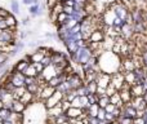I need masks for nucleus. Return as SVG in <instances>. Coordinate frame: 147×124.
<instances>
[{
  "mask_svg": "<svg viewBox=\"0 0 147 124\" xmlns=\"http://www.w3.org/2000/svg\"><path fill=\"white\" fill-rule=\"evenodd\" d=\"M8 60H9V54L5 53V52H1L0 53V66H4L8 62Z\"/></svg>",
  "mask_w": 147,
  "mask_h": 124,
  "instance_id": "17",
  "label": "nucleus"
},
{
  "mask_svg": "<svg viewBox=\"0 0 147 124\" xmlns=\"http://www.w3.org/2000/svg\"><path fill=\"white\" fill-rule=\"evenodd\" d=\"M26 92V85H21V87H16L14 89H13L12 94H13V98L14 100H20V97L22 96L23 93Z\"/></svg>",
  "mask_w": 147,
  "mask_h": 124,
  "instance_id": "12",
  "label": "nucleus"
},
{
  "mask_svg": "<svg viewBox=\"0 0 147 124\" xmlns=\"http://www.w3.org/2000/svg\"><path fill=\"white\" fill-rule=\"evenodd\" d=\"M96 94H98L99 97H101V96H105V94H106V88H102V87H98V85H97Z\"/></svg>",
  "mask_w": 147,
  "mask_h": 124,
  "instance_id": "29",
  "label": "nucleus"
},
{
  "mask_svg": "<svg viewBox=\"0 0 147 124\" xmlns=\"http://www.w3.org/2000/svg\"><path fill=\"white\" fill-rule=\"evenodd\" d=\"M146 123V119L145 118H134L133 119V124H145Z\"/></svg>",
  "mask_w": 147,
  "mask_h": 124,
  "instance_id": "31",
  "label": "nucleus"
},
{
  "mask_svg": "<svg viewBox=\"0 0 147 124\" xmlns=\"http://www.w3.org/2000/svg\"><path fill=\"white\" fill-rule=\"evenodd\" d=\"M106 124H117V123H116V120H115V122H106Z\"/></svg>",
  "mask_w": 147,
  "mask_h": 124,
  "instance_id": "37",
  "label": "nucleus"
},
{
  "mask_svg": "<svg viewBox=\"0 0 147 124\" xmlns=\"http://www.w3.org/2000/svg\"><path fill=\"white\" fill-rule=\"evenodd\" d=\"M23 75H25V76H32V78H36L39 74H38V71L35 70V67H34L32 63H30V65H28L27 67L25 68V71H23Z\"/></svg>",
  "mask_w": 147,
  "mask_h": 124,
  "instance_id": "11",
  "label": "nucleus"
},
{
  "mask_svg": "<svg viewBox=\"0 0 147 124\" xmlns=\"http://www.w3.org/2000/svg\"><path fill=\"white\" fill-rule=\"evenodd\" d=\"M97 104H98L99 107L105 109V107H106V105L110 104V97L107 96V94H105V96H101V97L98 98V101H97Z\"/></svg>",
  "mask_w": 147,
  "mask_h": 124,
  "instance_id": "13",
  "label": "nucleus"
},
{
  "mask_svg": "<svg viewBox=\"0 0 147 124\" xmlns=\"http://www.w3.org/2000/svg\"><path fill=\"white\" fill-rule=\"evenodd\" d=\"M62 12H65L66 14L71 16L74 12H75V9H74V7H69V5H63V9H62Z\"/></svg>",
  "mask_w": 147,
  "mask_h": 124,
  "instance_id": "26",
  "label": "nucleus"
},
{
  "mask_svg": "<svg viewBox=\"0 0 147 124\" xmlns=\"http://www.w3.org/2000/svg\"><path fill=\"white\" fill-rule=\"evenodd\" d=\"M21 23H22V25H25V26H27V25H30V20H28V18H25V20L21 21Z\"/></svg>",
  "mask_w": 147,
  "mask_h": 124,
  "instance_id": "34",
  "label": "nucleus"
},
{
  "mask_svg": "<svg viewBox=\"0 0 147 124\" xmlns=\"http://www.w3.org/2000/svg\"><path fill=\"white\" fill-rule=\"evenodd\" d=\"M0 124H3V120L1 119H0Z\"/></svg>",
  "mask_w": 147,
  "mask_h": 124,
  "instance_id": "40",
  "label": "nucleus"
},
{
  "mask_svg": "<svg viewBox=\"0 0 147 124\" xmlns=\"http://www.w3.org/2000/svg\"><path fill=\"white\" fill-rule=\"evenodd\" d=\"M72 1H75V0H72Z\"/></svg>",
  "mask_w": 147,
  "mask_h": 124,
  "instance_id": "43",
  "label": "nucleus"
},
{
  "mask_svg": "<svg viewBox=\"0 0 147 124\" xmlns=\"http://www.w3.org/2000/svg\"><path fill=\"white\" fill-rule=\"evenodd\" d=\"M10 110L7 109V107H3V109H0V119L1 120H8L9 119V115H10Z\"/></svg>",
  "mask_w": 147,
  "mask_h": 124,
  "instance_id": "16",
  "label": "nucleus"
},
{
  "mask_svg": "<svg viewBox=\"0 0 147 124\" xmlns=\"http://www.w3.org/2000/svg\"><path fill=\"white\" fill-rule=\"evenodd\" d=\"M85 87H86V91H88V94L89 93H90V94H96V91H97V83H96V80L88 83Z\"/></svg>",
  "mask_w": 147,
  "mask_h": 124,
  "instance_id": "15",
  "label": "nucleus"
},
{
  "mask_svg": "<svg viewBox=\"0 0 147 124\" xmlns=\"http://www.w3.org/2000/svg\"><path fill=\"white\" fill-rule=\"evenodd\" d=\"M105 38H106V34H105L102 30H97L96 28L94 31H92V34H90L88 40L94 41V43H102V41L105 40Z\"/></svg>",
  "mask_w": 147,
  "mask_h": 124,
  "instance_id": "4",
  "label": "nucleus"
},
{
  "mask_svg": "<svg viewBox=\"0 0 147 124\" xmlns=\"http://www.w3.org/2000/svg\"><path fill=\"white\" fill-rule=\"evenodd\" d=\"M54 92H56V88H54V87H51V85H48V84H47L45 87H43L40 94H39V100H40V102H44L47 98H49Z\"/></svg>",
  "mask_w": 147,
  "mask_h": 124,
  "instance_id": "3",
  "label": "nucleus"
},
{
  "mask_svg": "<svg viewBox=\"0 0 147 124\" xmlns=\"http://www.w3.org/2000/svg\"><path fill=\"white\" fill-rule=\"evenodd\" d=\"M81 112H83V109H79V107H70L69 110H66L65 111V114H66L67 118H75V119H78L79 117L81 115Z\"/></svg>",
  "mask_w": 147,
  "mask_h": 124,
  "instance_id": "8",
  "label": "nucleus"
},
{
  "mask_svg": "<svg viewBox=\"0 0 147 124\" xmlns=\"http://www.w3.org/2000/svg\"><path fill=\"white\" fill-rule=\"evenodd\" d=\"M116 123L117 124H133V118L120 115L119 118H116Z\"/></svg>",
  "mask_w": 147,
  "mask_h": 124,
  "instance_id": "14",
  "label": "nucleus"
},
{
  "mask_svg": "<svg viewBox=\"0 0 147 124\" xmlns=\"http://www.w3.org/2000/svg\"><path fill=\"white\" fill-rule=\"evenodd\" d=\"M61 107H62V110H63V112H65V111H66V110H69L70 107H71V102H70V101H67V100H65V98H62Z\"/></svg>",
  "mask_w": 147,
  "mask_h": 124,
  "instance_id": "20",
  "label": "nucleus"
},
{
  "mask_svg": "<svg viewBox=\"0 0 147 124\" xmlns=\"http://www.w3.org/2000/svg\"><path fill=\"white\" fill-rule=\"evenodd\" d=\"M145 124H147V120H146V123H145Z\"/></svg>",
  "mask_w": 147,
  "mask_h": 124,
  "instance_id": "42",
  "label": "nucleus"
},
{
  "mask_svg": "<svg viewBox=\"0 0 147 124\" xmlns=\"http://www.w3.org/2000/svg\"><path fill=\"white\" fill-rule=\"evenodd\" d=\"M62 124H71V123H70V122H69V120H66V122H63V123H62Z\"/></svg>",
  "mask_w": 147,
  "mask_h": 124,
  "instance_id": "38",
  "label": "nucleus"
},
{
  "mask_svg": "<svg viewBox=\"0 0 147 124\" xmlns=\"http://www.w3.org/2000/svg\"><path fill=\"white\" fill-rule=\"evenodd\" d=\"M57 3H58V0H48V1H47V5H48V8H49V10L52 9V8L54 7V5L57 4Z\"/></svg>",
  "mask_w": 147,
  "mask_h": 124,
  "instance_id": "32",
  "label": "nucleus"
},
{
  "mask_svg": "<svg viewBox=\"0 0 147 124\" xmlns=\"http://www.w3.org/2000/svg\"><path fill=\"white\" fill-rule=\"evenodd\" d=\"M63 5H69V7H74L75 5V1H72V0H66L65 3H62Z\"/></svg>",
  "mask_w": 147,
  "mask_h": 124,
  "instance_id": "33",
  "label": "nucleus"
},
{
  "mask_svg": "<svg viewBox=\"0 0 147 124\" xmlns=\"http://www.w3.org/2000/svg\"><path fill=\"white\" fill-rule=\"evenodd\" d=\"M34 65V67H35V70L38 71V74H40L41 71L44 70V65L41 62H31Z\"/></svg>",
  "mask_w": 147,
  "mask_h": 124,
  "instance_id": "24",
  "label": "nucleus"
},
{
  "mask_svg": "<svg viewBox=\"0 0 147 124\" xmlns=\"http://www.w3.org/2000/svg\"><path fill=\"white\" fill-rule=\"evenodd\" d=\"M115 107H116V106H115L114 104H111V102H110V104L106 105V107H105V111H106V112H112L115 110Z\"/></svg>",
  "mask_w": 147,
  "mask_h": 124,
  "instance_id": "30",
  "label": "nucleus"
},
{
  "mask_svg": "<svg viewBox=\"0 0 147 124\" xmlns=\"http://www.w3.org/2000/svg\"><path fill=\"white\" fill-rule=\"evenodd\" d=\"M145 94H147V88H146V91H145Z\"/></svg>",
  "mask_w": 147,
  "mask_h": 124,
  "instance_id": "39",
  "label": "nucleus"
},
{
  "mask_svg": "<svg viewBox=\"0 0 147 124\" xmlns=\"http://www.w3.org/2000/svg\"><path fill=\"white\" fill-rule=\"evenodd\" d=\"M27 106H26L23 102H21L20 100H13L12 102V107H10V111L13 112H20V114H23L26 111Z\"/></svg>",
  "mask_w": 147,
  "mask_h": 124,
  "instance_id": "6",
  "label": "nucleus"
},
{
  "mask_svg": "<svg viewBox=\"0 0 147 124\" xmlns=\"http://www.w3.org/2000/svg\"><path fill=\"white\" fill-rule=\"evenodd\" d=\"M110 102H111V104H114L116 107H120V109H121V107L124 106V102H123V101H121V98H120L119 91H117L116 93H114L112 96H110Z\"/></svg>",
  "mask_w": 147,
  "mask_h": 124,
  "instance_id": "10",
  "label": "nucleus"
},
{
  "mask_svg": "<svg viewBox=\"0 0 147 124\" xmlns=\"http://www.w3.org/2000/svg\"><path fill=\"white\" fill-rule=\"evenodd\" d=\"M71 106L72 107H79V109H81V104H80V97L76 96L75 98L71 101Z\"/></svg>",
  "mask_w": 147,
  "mask_h": 124,
  "instance_id": "25",
  "label": "nucleus"
},
{
  "mask_svg": "<svg viewBox=\"0 0 147 124\" xmlns=\"http://www.w3.org/2000/svg\"><path fill=\"white\" fill-rule=\"evenodd\" d=\"M130 93H132L133 97L143 96V94H145V87H143V84H134V85H130Z\"/></svg>",
  "mask_w": 147,
  "mask_h": 124,
  "instance_id": "7",
  "label": "nucleus"
},
{
  "mask_svg": "<svg viewBox=\"0 0 147 124\" xmlns=\"http://www.w3.org/2000/svg\"><path fill=\"white\" fill-rule=\"evenodd\" d=\"M116 92H117V89L115 88V87L112 85V84H109V85H107V88H106V94H107L109 97H110V96H112L114 93H116Z\"/></svg>",
  "mask_w": 147,
  "mask_h": 124,
  "instance_id": "19",
  "label": "nucleus"
},
{
  "mask_svg": "<svg viewBox=\"0 0 147 124\" xmlns=\"http://www.w3.org/2000/svg\"><path fill=\"white\" fill-rule=\"evenodd\" d=\"M23 3L25 4H35V3H38V0H23Z\"/></svg>",
  "mask_w": 147,
  "mask_h": 124,
  "instance_id": "35",
  "label": "nucleus"
},
{
  "mask_svg": "<svg viewBox=\"0 0 147 124\" xmlns=\"http://www.w3.org/2000/svg\"><path fill=\"white\" fill-rule=\"evenodd\" d=\"M30 13H31V14H34V16H35V14H40V12H39V4H38V3H35L34 5H31V7H30Z\"/></svg>",
  "mask_w": 147,
  "mask_h": 124,
  "instance_id": "21",
  "label": "nucleus"
},
{
  "mask_svg": "<svg viewBox=\"0 0 147 124\" xmlns=\"http://www.w3.org/2000/svg\"><path fill=\"white\" fill-rule=\"evenodd\" d=\"M0 53H1V48H0Z\"/></svg>",
  "mask_w": 147,
  "mask_h": 124,
  "instance_id": "41",
  "label": "nucleus"
},
{
  "mask_svg": "<svg viewBox=\"0 0 147 124\" xmlns=\"http://www.w3.org/2000/svg\"><path fill=\"white\" fill-rule=\"evenodd\" d=\"M3 107H4V104H3V101L0 100V109H3Z\"/></svg>",
  "mask_w": 147,
  "mask_h": 124,
  "instance_id": "36",
  "label": "nucleus"
},
{
  "mask_svg": "<svg viewBox=\"0 0 147 124\" xmlns=\"http://www.w3.org/2000/svg\"><path fill=\"white\" fill-rule=\"evenodd\" d=\"M41 63L44 65V67L45 66H49V65H52V60H51V56H44L43 57V60L40 61Z\"/></svg>",
  "mask_w": 147,
  "mask_h": 124,
  "instance_id": "27",
  "label": "nucleus"
},
{
  "mask_svg": "<svg viewBox=\"0 0 147 124\" xmlns=\"http://www.w3.org/2000/svg\"><path fill=\"white\" fill-rule=\"evenodd\" d=\"M9 81L13 84V87H21L25 85V75L23 73H18V71L10 70V78Z\"/></svg>",
  "mask_w": 147,
  "mask_h": 124,
  "instance_id": "2",
  "label": "nucleus"
},
{
  "mask_svg": "<svg viewBox=\"0 0 147 124\" xmlns=\"http://www.w3.org/2000/svg\"><path fill=\"white\" fill-rule=\"evenodd\" d=\"M63 96H65V94L62 93V92H59V91H57V89H56V92H54V93L52 94V96L49 97V98H47L45 101L43 102V105H44V107H45V110L54 107L59 101H62Z\"/></svg>",
  "mask_w": 147,
  "mask_h": 124,
  "instance_id": "1",
  "label": "nucleus"
},
{
  "mask_svg": "<svg viewBox=\"0 0 147 124\" xmlns=\"http://www.w3.org/2000/svg\"><path fill=\"white\" fill-rule=\"evenodd\" d=\"M67 119H69V118H67L66 114L63 112V114H61V115H58V117H56V123H57V124H62L63 122H66Z\"/></svg>",
  "mask_w": 147,
  "mask_h": 124,
  "instance_id": "22",
  "label": "nucleus"
},
{
  "mask_svg": "<svg viewBox=\"0 0 147 124\" xmlns=\"http://www.w3.org/2000/svg\"><path fill=\"white\" fill-rule=\"evenodd\" d=\"M10 9L14 13H17V14L20 13V4H18L17 0H12V1H10Z\"/></svg>",
  "mask_w": 147,
  "mask_h": 124,
  "instance_id": "18",
  "label": "nucleus"
},
{
  "mask_svg": "<svg viewBox=\"0 0 147 124\" xmlns=\"http://www.w3.org/2000/svg\"><path fill=\"white\" fill-rule=\"evenodd\" d=\"M105 120H106V122H115V120H116V118L112 115V112H106Z\"/></svg>",
  "mask_w": 147,
  "mask_h": 124,
  "instance_id": "28",
  "label": "nucleus"
},
{
  "mask_svg": "<svg viewBox=\"0 0 147 124\" xmlns=\"http://www.w3.org/2000/svg\"><path fill=\"white\" fill-rule=\"evenodd\" d=\"M4 21H5V25H7L8 28H16L17 27V23H18L17 18H16L13 14H10V13L4 18Z\"/></svg>",
  "mask_w": 147,
  "mask_h": 124,
  "instance_id": "9",
  "label": "nucleus"
},
{
  "mask_svg": "<svg viewBox=\"0 0 147 124\" xmlns=\"http://www.w3.org/2000/svg\"><path fill=\"white\" fill-rule=\"evenodd\" d=\"M105 117H106V111H105V109L99 107L98 112H97V119L98 120H105Z\"/></svg>",
  "mask_w": 147,
  "mask_h": 124,
  "instance_id": "23",
  "label": "nucleus"
},
{
  "mask_svg": "<svg viewBox=\"0 0 147 124\" xmlns=\"http://www.w3.org/2000/svg\"><path fill=\"white\" fill-rule=\"evenodd\" d=\"M30 63H31V62H30V60H28V57L25 56L22 60H20V61L16 63L14 66H13L12 70H13V71H18V73H23V71H25V68L27 67Z\"/></svg>",
  "mask_w": 147,
  "mask_h": 124,
  "instance_id": "5",
  "label": "nucleus"
}]
</instances>
